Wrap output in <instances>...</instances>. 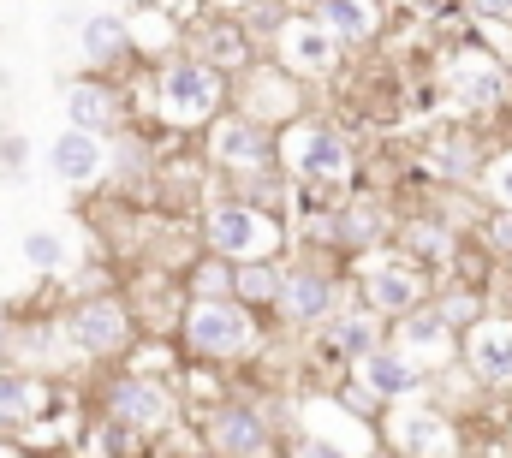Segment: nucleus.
Returning <instances> with one entry per match:
<instances>
[{
	"label": "nucleus",
	"instance_id": "f257e3e1",
	"mask_svg": "<svg viewBox=\"0 0 512 458\" xmlns=\"http://www.w3.org/2000/svg\"><path fill=\"white\" fill-rule=\"evenodd\" d=\"M274 167L292 185H316V191H340L346 179H358V155L346 143L340 125L328 119H292L274 131Z\"/></svg>",
	"mask_w": 512,
	"mask_h": 458
},
{
	"label": "nucleus",
	"instance_id": "f03ea898",
	"mask_svg": "<svg viewBox=\"0 0 512 458\" xmlns=\"http://www.w3.org/2000/svg\"><path fill=\"white\" fill-rule=\"evenodd\" d=\"M286 221L239 203V197H215L203 203V221H197V244L203 256H221V262H280L286 256Z\"/></svg>",
	"mask_w": 512,
	"mask_h": 458
},
{
	"label": "nucleus",
	"instance_id": "7ed1b4c3",
	"mask_svg": "<svg viewBox=\"0 0 512 458\" xmlns=\"http://www.w3.org/2000/svg\"><path fill=\"white\" fill-rule=\"evenodd\" d=\"M149 108L173 131H203L215 114H227V78L203 66L197 54H173L149 78Z\"/></svg>",
	"mask_w": 512,
	"mask_h": 458
},
{
	"label": "nucleus",
	"instance_id": "20e7f679",
	"mask_svg": "<svg viewBox=\"0 0 512 458\" xmlns=\"http://www.w3.org/2000/svg\"><path fill=\"white\" fill-rule=\"evenodd\" d=\"M102 417L126 441H161L179 423V387L161 375H143V369H114L102 381Z\"/></svg>",
	"mask_w": 512,
	"mask_h": 458
},
{
	"label": "nucleus",
	"instance_id": "39448f33",
	"mask_svg": "<svg viewBox=\"0 0 512 458\" xmlns=\"http://www.w3.org/2000/svg\"><path fill=\"white\" fill-rule=\"evenodd\" d=\"M179 345H185L191 363H209V369L239 363V357H251V345H256V316H245L233 298H209V304L185 298Z\"/></svg>",
	"mask_w": 512,
	"mask_h": 458
},
{
	"label": "nucleus",
	"instance_id": "423d86ee",
	"mask_svg": "<svg viewBox=\"0 0 512 458\" xmlns=\"http://www.w3.org/2000/svg\"><path fill=\"white\" fill-rule=\"evenodd\" d=\"M60 340L72 345L84 363H126L131 345H137V316H131L126 298L96 292V298H78L60 316Z\"/></svg>",
	"mask_w": 512,
	"mask_h": 458
},
{
	"label": "nucleus",
	"instance_id": "0eeeda50",
	"mask_svg": "<svg viewBox=\"0 0 512 458\" xmlns=\"http://www.w3.org/2000/svg\"><path fill=\"white\" fill-rule=\"evenodd\" d=\"M376 441H382L393 458H465L459 423H453L441 405H417V399L387 405L382 423H376Z\"/></svg>",
	"mask_w": 512,
	"mask_h": 458
},
{
	"label": "nucleus",
	"instance_id": "6e6552de",
	"mask_svg": "<svg viewBox=\"0 0 512 458\" xmlns=\"http://www.w3.org/2000/svg\"><path fill=\"white\" fill-rule=\"evenodd\" d=\"M340 310H346V292H340V280H334L322 262H310V256L280 262V298H274V316H280V322L316 334V328H322L328 316H340Z\"/></svg>",
	"mask_w": 512,
	"mask_h": 458
},
{
	"label": "nucleus",
	"instance_id": "1a4fd4ad",
	"mask_svg": "<svg viewBox=\"0 0 512 458\" xmlns=\"http://www.w3.org/2000/svg\"><path fill=\"white\" fill-rule=\"evenodd\" d=\"M203 149H209V161L227 173V179H262V173H280L274 167V131L268 125H256L245 114H215L203 125Z\"/></svg>",
	"mask_w": 512,
	"mask_h": 458
},
{
	"label": "nucleus",
	"instance_id": "9d476101",
	"mask_svg": "<svg viewBox=\"0 0 512 458\" xmlns=\"http://www.w3.org/2000/svg\"><path fill=\"white\" fill-rule=\"evenodd\" d=\"M227 108L256 119V125H268V131H280V125L304 119V84L286 78L280 66H256L251 60L239 78H227Z\"/></svg>",
	"mask_w": 512,
	"mask_h": 458
},
{
	"label": "nucleus",
	"instance_id": "9b49d317",
	"mask_svg": "<svg viewBox=\"0 0 512 458\" xmlns=\"http://www.w3.org/2000/svg\"><path fill=\"white\" fill-rule=\"evenodd\" d=\"M429 268H417V262H405L399 250H382V262H370L364 268V286H358V304L376 316V322H399V316H411V310H423L429 304Z\"/></svg>",
	"mask_w": 512,
	"mask_h": 458
},
{
	"label": "nucleus",
	"instance_id": "f8f14e48",
	"mask_svg": "<svg viewBox=\"0 0 512 458\" xmlns=\"http://www.w3.org/2000/svg\"><path fill=\"white\" fill-rule=\"evenodd\" d=\"M203 453L209 458H268L274 423L256 399H215L203 411Z\"/></svg>",
	"mask_w": 512,
	"mask_h": 458
},
{
	"label": "nucleus",
	"instance_id": "ddd939ff",
	"mask_svg": "<svg viewBox=\"0 0 512 458\" xmlns=\"http://www.w3.org/2000/svg\"><path fill=\"white\" fill-rule=\"evenodd\" d=\"M459 369L477 393H512V316L489 310L459 334Z\"/></svg>",
	"mask_w": 512,
	"mask_h": 458
},
{
	"label": "nucleus",
	"instance_id": "4468645a",
	"mask_svg": "<svg viewBox=\"0 0 512 458\" xmlns=\"http://www.w3.org/2000/svg\"><path fill=\"white\" fill-rule=\"evenodd\" d=\"M274 66L286 72V78H298V84H322V78H334L340 72V42L310 18V12H292L280 30H274Z\"/></svg>",
	"mask_w": 512,
	"mask_h": 458
},
{
	"label": "nucleus",
	"instance_id": "2eb2a0df",
	"mask_svg": "<svg viewBox=\"0 0 512 458\" xmlns=\"http://www.w3.org/2000/svg\"><path fill=\"white\" fill-rule=\"evenodd\" d=\"M66 125L84 137H120L131 125V96L114 78H72L66 84Z\"/></svg>",
	"mask_w": 512,
	"mask_h": 458
},
{
	"label": "nucleus",
	"instance_id": "dca6fc26",
	"mask_svg": "<svg viewBox=\"0 0 512 458\" xmlns=\"http://www.w3.org/2000/svg\"><path fill=\"white\" fill-rule=\"evenodd\" d=\"M387 334H393V351H405L429 381H435V375H447V369L459 363V334H453L429 304H423V310H411V316H399Z\"/></svg>",
	"mask_w": 512,
	"mask_h": 458
},
{
	"label": "nucleus",
	"instance_id": "f3484780",
	"mask_svg": "<svg viewBox=\"0 0 512 458\" xmlns=\"http://www.w3.org/2000/svg\"><path fill=\"white\" fill-rule=\"evenodd\" d=\"M441 84H447V102L459 114H501L507 108V78H501V60H489V54H459Z\"/></svg>",
	"mask_w": 512,
	"mask_h": 458
},
{
	"label": "nucleus",
	"instance_id": "a211bd4d",
	"mask_svg": "<svg viewBox=\"0 0 512 458\" xmlns=\"http://www.w3.org/2000/svg\"><path fill=\"white\" fill-rule=\"evenodd\" d=\"M393 238V209L376 197H346L328 209V244H340L346 256H370Z\"/></svg>",
	"mask_w": 512,
	"mask_h": 458
},
{
	"label": "nucleus",
	"instance_id": "6ab92c4d",
	"mask_svg": "<svg viewBox=\"0 0 512 458\" xmlns=\"http://www.w3.org/2000/svg\"><path fill=\"white\" fill-rule=\"evenodd\" d=\"M423 167H429L435 179H447V185H477V179H483V167H489V149H483L465 125H447V131H435V137H429Z\"/></svg>",
	"mask_w": 512,
	"mask_h": 458
},
{
	"label": "nucleus",
	"instance_id": "aec40b11",
	"mask_svg": "<svg viewBox=\"0 0 512 458\" xmlns=\"http://www.w3.org/2000/svg\"><path fill=\"white\" fill-rule=\"evenodd\" d=\"M310 18H316V24L340 42V54H346V48H370V42L382 36L387 6L382 0H316Z\"/></svg>",
	"mask_w": 512,
	"mask_h": 458
},
{
	"label": "nucleus",
	"instance_id": "412c9836",
	"mask_svg": "<svg viewBox=\"0 0 512 458\" xmlns=\"http://www.w3.org/2000/svg\"><path fill=\"white\" fill-rule=\"evenodd\" d=\"M358 381L382 399V405H399V399H417L423 387H429V375L405 357V351H393V345H376L370 357H358Z\"/></svg>",
	"mask_w": 512,
	"mask_h": 458
},
{
	"label": "nucleus",
	"instance_id": "4be33fe9",
	"mask_svg": "<svg viewBox=\"0 0 512 458\" xmlns=\"http://www.w3.org/2000/svg\"><path fill=\"white\" fill-rule=\"evenodd\" d=\"M48 167H54L60 185L84 191V185H96V179L108 173V143H102V137H84V131L66 125V131L48 143Z\"/></svg>",
	"mask_w": 512,
	"mask_h": 458
},
{
	"label": "nucleus",
	"instance_id": "5701e85b",
	"mask_svg": "<svg viewBox=\"0 0 512 458\" xmlns=\"http://www.w3.org/2000/svg\"><path fill=\"white\" fill-rule=\"evenodd\" d=\"M393 238H399V256L417 268H441L459 256V232L447 227V215H405L393 221Z\"/></svg>",
	"mask_w": 512,
	"mask_h": 458
},
{
	"label": "nucleus",
	"instance_id": "b1692460",
	"mask_svg": "<svg viewBox=\"0 0 512 458\" xmlns=\"http://www.w3.org/2000/svg\"><path fill=\"white\" fill-rule=\"evenodd\" d=\"M78 30H84V60L90 66H102V72L137 66V42H131V24L120 12H90V18H78Z\"/></svg>",
	"mask_w": 512,
	"mask_h": 458
},
{
	"label": "nucleus",
	"instance_id": "393cba45",
	"mask_svg": "<svg viewBox=\"0 0 512 458\" xmlns=\"http://www.w3.org/2000/svg\"><path fill=\"white\" fill-rule=\"evenodd\" d=\"M197 60L215 66L221 78H239V72L251 66V36H245L233 18H209V24L197 30Z\"/></svg>",
	"mask_w": 512,
	"mask_h": 458
},
{
	"label": "nucleus",
	"instance_id": "a878e982",
	"mask_svg": "<svg viewBox=\"0 0 512 458\" xmlns=\"http://www.w3.org/2000/svg\"><path fill=\"white\" fill-rule=\"evenodd\" d=\"M280 298V262H233V304L245 316H274Z\"/></svg>",
	"mask_w": 512,
	"mask_h": 458
},
{
	"label": "nucleus",
	"instance_id": "bb28decb",
	"mask_svg": "<svg viewBox=\"0 0 512 458\" xmlns=\"http://www.w3.org/2000/svg\"><path fill=\"white\" fill-rule=\"evenodd\" d=\"M42 411V381L30 369H0V435H18Z\"/></svg>",
	"mask_w": 512,
	"mask_h": 458
},
{
	"label": "nucleus",
	"instance_id": "cd10ccee",
	"mask_svg": "<svg viewBox=\"0 0 512 458\" xmlns=\"http://www.w3.org/2000/svg\"><path fill=\"white\" fill-rule=\"evenodd\" d=\"M429 310H435V316H441L453 334H465L471 322H483V316H489L477 286H441V292H429Z\"/></svg>",
	"mask_w": 512,
	"mask_h": 458
},
{
	"label": "nucleus",
	"instance_id": "c85d7f7f",
	"mask_svg": "<svg viewBox=\"0 0 512 458\" xmlns=\"http://www.w3.org/2000/svg\"><path fill=\"white\" fill-rule=\"evenodd\" d=\"M185 286H191V298H233V262H221V256H191V268H185Z\"/></svg>",
	"mask_w": 512,
	"mask_h": 458
},
{
	"label": "nucleus",
	"instance_id": "c756f323",
	"mask_svg": "<svg viewBox=\"0 0 512 458\" xmlns=\"http://www.w3.org/2000/svg\"><path fill=\"white\" fill-rule=\"evenodd\" d=\"M18 250H24V262H30V268H42V274H54V268L66 262V244H60V232H30Z\"/></svg>",
	"mask_w": 512,
	"mask_h": 458
},
{
	"label": "nucleus",
	"instance_id": "7c9ffc66",
	"mask_svg": "<svg viewBox=\"0 0 512 458\" xmlns=\"http://www.w3.org/2000/svg\"><path fill=\"white\" fill-rule=\"evenodd\" d=\"M286 18H292V12H286L280 0H251V6H245V18H239V30H245V36L256 42V36H274Z\"/></svg>",
	"mask_w": 512,
	"mask_h": 458
},
{
	"label": "nucleus",
	"instance_id": "2f4dec72",
	"mask_svg": "<svg viewBox=\"0 0 512 458\" xmlns=\"http://www.w3.org/2000/svg\"><path fill=\"white\" fill-rule=\"evenodd\" d=\"M477 238H483V250H489V256L512 262V209H495V215H483Z\"/></svg>",
	"mask_w": 512,
	"mask_h": 458
},
{
	"label": "nucleus",
	"instance_id": "473e14b6",
	"mask_svg": "<svg viewBox=\"0 0 512 458\" xmlns=\"http://www.w3.org/2000/svg\"><path fill=\"white\" fill-rule=\"evenodd\" d=\"M501 209H512V149H501V155H489V167H483V179H477Z\"/></svg>",
	"mask_w": 512,
	"mask_h": 458
},
{
	"label": "nucleus",
	"instance_id": "72a5a7b5",
	"mask_svg": "<svg viewBox=\"0 0 512 458\" xmlns=\"http://www.w3.org/2000/svg\"><path fill=\"white\" fill-rule=\"evenodd\" d=\"M286 458H352V453H340L334 441H322V435H310V429H298V435L286 441Z\"/></svg>",
	"mask_w": 512,
	"mask_h": 458
},
{
	"label": "nucleus",
	"instance_id": "f704fd0d",
	"mask_svg": "<svg viewBox=\"0 0 512 458\" xmlns=\"http://www.w3.org/2000/svg\"><path fill=\"white\" fill-rule=\"evenodd\" d=\"M24 167H30V143L12 137V131H0V173L6 179H24Z\"/></svg>",
	"mask_w": 512,
	"mask_h": 458
},
{
	"label": "nucleus",
	"instance_id": "c9c22d12",
	"mask_svg": "<svg viewBox=\"0 0 512 458\" xmlns=\"http://www.w3.org/2000/svg\"><path fill=\"white\" fill-rule=\"evenodd\" d=\"M465 12L477 24H512V0H465Z\"/></svg>",
	"mask_w": 512,
	"mask_h": 458
},
{
	"label": "nucleus",
	"instance_id": "e433bc0d",
	"mask_svg": "<svg viewBox=\"0 0 512 458\" xmlns=\"http://www.w3.org/2000/svg\"><path fill=\"white\" fill-rule=\"evenodd\" d=\"M501 78H507V96H512V54L501 60Z\"/></svg>",
	"mask_w": 512,
	"mask_h": 458
},
{
	"label": "nucleus",
	"instance_id": "4c0bfd02",
	"mask_svg": "<svg viewBox=\"0 0 512 458\" xmlns=\"http://www.w3.org/2000/svg\"><path fill=\"white\" fill-rule=\"evenodd\" d=\"M209 6H239V12H245V6H251V0H209Z\"/></svg>",
	"mask_w": 512,
	"mask_h": 458
},
{
	"label": "nucleus",
	"instance_id": "58836bf2",
	"mask_svg": "<svg viewBox=\"0 0 512 458\" xmlns=\"http://www.w3.org/2000/svg\"><path fill=\"white\" fill-rule=\"evenodd\" d=\"M114 6H131V0H108V12H114Z\"/></svg>",
	"mask_w": 512,
	"mask_h": 458
},
{
	"label": "nucleus",
	"instance_id": "ea45409f",
	"mask_svg": "<svg viewBox=\"0 0 512 458\" xmlns=\"http://www.w3.org/2000/svg\"><path fill=\"white\" fill-rule=\"evenodd\" d=\"M0 351H6V322H0Z\"/></svg>",
	"mask_w": 512,
	"mask_h": 458
}]
</instances>
